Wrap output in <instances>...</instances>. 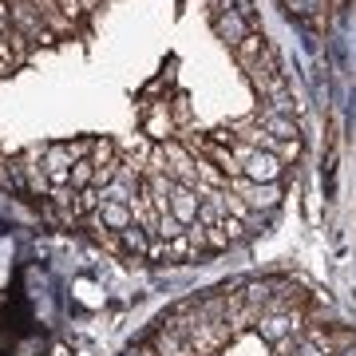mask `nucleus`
<instances>
[{
    "mask_svg": "<svg viewBox=\"0 0 356 356\" xmlns=\"http://www.w3.org/2000/svg\"><path fill=\"white\" fill-rule=\"evenodd\" d=\"M269 151L277 154L281 163H297V159H301V139H273Z\"/></svg>",
    "mask_w": 356,
    "mask_h": 356,
    "instance_id": "obj_9",
    "label": "nucleus"
},
{
    "mask_svg": "<svg viewBox=\"0 0 356 356\" xmlns=\"http://www.w3.org/2000/svg\"><path fill=\"white\" fill-rule=\"evenodd\" d=\"M119 238H123V245H127V250H135V254H147V250H151V242H147V229H143V226L123 229Z\"/></svg>",
    "mask_w": 356,
    "mask_h": 356,
    "instance_id": "obj_10",
    "label": "nucleus"
},
{
    "mask_svg": "<svg viewBox=\"0 0 356 356\" xmlns=\"http://www.w3.org/2000/svg\"><path fill=\"white\" fill-rule=\"evenodd\" d=\"M143 131H147L154 143H170V135H175V115H170V107H166V103L151 107L147 119H143Z\"/></svg>",
    "mask_w": 356,
    "mask_h": 356,
    "instance_id": "obj_7",
    "label": "nucleus"
},
{
    "mask_svg": "<svg viewBox=\"0 0 356 356\" xmlns=\"http://www.w3.org/2000/svg\"><path fill=\"white\" fill-rule=\"evenodd\" d=\"M198 206H202V194L194 191V186H175V194H170V214L182 226H194L198 222Z\"/></svg>",
    "mask_w": 356,
    "mask_h": 356,
    "instance_id": "obj_5",
    "label": "nucleus"
},
{
    "mask_svg": "<svg viewBox=\"0 0 356 356\" xmlns=\"http://www.w3.org/2000/svg\"><path fill=\"white\" fill-rule=\"evenodd\" d=\"M285 356H329L325 348H321L317 341H309V337H301V341L293 344V353H285Z\"/></svg>",
    "mask_w": 356,
    "mask_h": 356,
    "instance_id": "obj_12",
    "label": "nucleus"
},
{
    "mask_svg": "<svg viewBox=\"0 0 356 356\" xmlns=\"http://www.w3.org/2000/svg\"><path fill=\"white\" fill-rule=\"evenodd\" d=\"M281 175H285V163L273 151H254L242 163V178L250 182H281Z\"/></svg>",
    "mask_w": 356,
    "mask_h": 356,
    "instance_id": "obj_2",
    "label": "nucleus"
},
{
    "mask_svg": "<svg viewBox=\"0 0 356 356\" xmlns=\"http://www.w3.org/2000/svg\"><path fill=\"white\" fill-rule=\"evenodd\" d=\"M191 254H194V245H191V238H186V234L166 242V261H182V257H191Z\"/></svg>",
    "mask_w": 356,
    "mask_h": 356,
    "instance_id": "obj_11",
    "label": "nucleus"
},
{
    "mask_svg": "<svg viewBox=\"0 0 356 356\" xmlns=\"http://www.w3.org/2000/svg\"><path fill=\"white\" fill-rule=\"evenodd\" d=\"M214 32H218V40H226L229 48H238V44L250 36V20H245L242 13H234L229 4H222L214 13Z\"/></svg>",
    "mask_w": 356,
    "mask_h": 356,
    "instance_id": "obj_3",
    "label": "nucleus"
},
{
    "mask_svg": "<svg viewBox=\"0 0 356 356\" xmlns=\"http://www.w3.org/2000/svg\"><path fill=\"white\" fill-rule=\"evenodd\" d=\"M266 48H269V44H266V36H257V32H250V36H245V40H242V44H238L234 51H238V60H242V64L250 67V64H254V60H257V56H261Z\"/></svg>",
    "mask_w": 356,
    "mask_h": 356,
    "instance_id": "obj_8",
    "label": "nucleus"
},
{
    "mask_svg": "<svg viewBox=\"0 0 356 356\" xmlns=\"http://www.w3.org/2000/svg\"><path fill=\"white\" fill-rule=\"evenodd\" d=\"M16 60H20V56H13V51H8V40H0V72H8Z\"/></svg>",
    "mask_w": 356,
    "mask_h": 356,
    "instance_id": "obj_15",
    "label": "nucleus"
},
{
    "mask_svg": "<svg viewBox=\"0 0 356 356\" xmlns=\"http://www.w3.org/2000/svg\"><path fill=\"white\" fill-rule=\"evenodd\" d=\"M229 238H226V229L222 226H206V250H226Z\"/></svg>",
    "mask_w": 356,
    "mask_h": 356,
    "instance_id": "obj_13",
    "label": "nucleus"
},
{
    "mask_svg": "<svg viewBox=\"0 0 356 356\" xmlns=\"http://www.w3.org/2000/svg\"><path fill=\"white\" fill-rule=\"evenodd\" d=\"M91 226L95 229H115V234H123V229L135 226V214H131L127 202H103L99 214L91 218Z\"/></svg>",
    "mask_w": 356,
    "mask_h": 356,
    "instance_id": "obj_4",
    "label": "nucleus"
},
{
    "mask_svg": "<svg viewBox=\"0 0 356 356\" xmlns=\"http://www.w3.org/2000/svg\"><path fill=\"white\" fill-rule=\"evenodd\" d=\"M289 13H297V16H313L317 13V0H281Z\"/></svg>",
    "mask_w": 356,
    "mask_h": 356,
    "instance_id": "obj_14",
    "label": "nucleus"
},
{
    "mask_svg": "<svg viewBox=\"0 0 356 356\" xmlns=\"http://www.w3.org/2000/svg\"><path fill=\"white\" fill-rule=\"evenodd\" d=\"M301 325H305V313H301V309H266V313L257 317L254 329H257L261 341H269L281 356H285V353H293V344L301 341V337H297Z\"/></svg>",
    "mask_w": 356,
    "mask_h": 356,
    "instance_id": "obj_1",
    "label": "nucleus"
},
{
    "mask_svg": "<svg viewBox=\"0 0 356 356\" xmlns=\"http://www.w3.org/2000/svg\"><path fill=\"white\" fill-rule=\"evenodd\" d=\"M257 127L266 131L269 139H301V131H297V119L293 115H273V111H257Z\"/></svg>",
    "mask_w": 356,
    "mask_h": 356,
    "instance_id": "obj_6",
    "label": "nucleus"
}]
</instances>
